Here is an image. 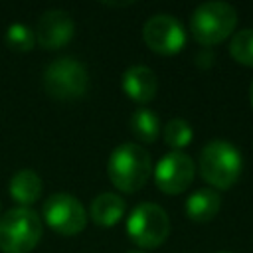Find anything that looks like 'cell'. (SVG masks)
Instances as JSON below:
<instances>
[{
	"label": "cell",
	"instance_id": "44dd1931",
	"mask_svg": "<svg viewBox=\"0 0 253 253\" xmlns=\"http://www.w3.org/2000/svg\"><path fill=\"white\" fill-rule=\"evenodd\" d=\"M219 253H227V251H219Z\"/></svg>",
	"mask_w": 253,
	"mask_h": 253
},
{
	"label": "cell",
	"instance_id": "9a60e30c",
	"mask_svg": "<svg viewBox=\"0 0 253 253\" xmlns=\"http://www.w3.org/2000/svg\"><path fill=\"white\" fill-rule=\"evenodd\" d=\"M130 130L132 134L136 136L138 142H144V144H152L158 134H160V121H158V115L146 107H140L136 109L132 115H130Z\"/></svg>",
	"mask_w": 253,
	"mask_h": 253
},
{
	"label": "cell",
	"instance_id": "7c38bea8",
	"mask_svg": "<svg viewBox=\"0 0 253 253\" xmlns=\"http://www.w3.org/2000/svg\"><path fill=\"white\" fill-rule=\"evenodd\" d=\"M125 210H126L125 200L119 194L103 192L91 202L89 215H91L93 223H97L99 227H113L123 219Z\"/></svg>",
	"mask_w": 253,
	"mask_h": 253
},
{
	"label": "cell",
	"instance_id": "d6986e66",
	"mask_svg": "<svg viewBox=\"0 0 253 253\" xmlns=\"http://www.w3.org/2000/svg\"><path fill=\"white\" fill-rule=\"evenodd\" d=\"M249 101H251V107H253V81H251V87H249Z\"/></svg>",
	"mask_w": 253,
	"mask_h": 253
},
{
	"label": "cell",
	"instance_id": "5bb4252c",
	"mask_svg": "<svg viewBox=\"0 0 253 253\" xmlns=\"http://www.w3.org/2000/svg\"><path fill=\"white\" fill-rule=\"evenodd\" d=\"M8 192L16 204H20L22 208H28L34 202H38V198L42 194V178L36 170L22 168L16 174H12V178L8 182Z\"/></svg>",
	"mask_w": 253,
	"mask_h": 253
},
{
	"label": "cell",
	"instance_id": "ffe728a7",
	"mask_svg": "<svg viewBox=\"0 0 253 253\" xmlns=\"http://www.w3.org/2000/svg\"><path fill=\"white\" fill-rule=\"evenodd\" d=\"M126 253H144V251H126Z\"/></svg>",
	"mask_w": 253,
	"mask_h": 253
},
{
	"label": "cell",
	"instance_id": "5b68a950",
	"mask_svg": "<svg viewBox=\"0 0 253 253\" xmlns=\"http://www.w3.org/2000/svg\"><path fill=\"white\" fill-rule=\"evenodd\" d=\"M89 89V73L75 57H59L43 71V91L55 101L81 99Z\"/></svg>",
	"mask_w": 253,
	"mask_h": 253
},
{
	"label": "cell",
	"instance_id": "7a4b0ae2",
	"mask_svg": "<svg viewBox=\"0 0 253 253\" xmlns=\"http://www.w3.org/2000/svg\"><path fill=\"white\" fill-rule=\"evenodd\" d=\"M198 168L202 178L217 190H229L241 176L243 158L237 146L227 140H210L198 160Z\"/></svg>",
	"mask_w": 253,
	"mask_h": 253
},
{
	"label": "cell",
	"instance_id": "e0dca14e",
	"mask_svg": "<svg viewBox=\"0 0 253 253\" xmlns=\"http://www.w3.org/2000/svg\"><path fill=\"white\" fill-rule=\"evenodd\" d=\"M192 138H194V130H192L188 121L172 119V121L166 123V126H164V142L170 148L182 152V148H186L192 142Z\"/></svg>",
	"mask_w": 253,
	"mask_h": 253
},
{
	"label": "cell",
	"instance_id": "52a82bcc",
	"mask_svg": "<svg viewBox=\"0 0 253 253\" xmlns=\"http://www.w3.org/2000/svg\"><path fill=\"white\" fill-rule=\"evenodd\" d=\"M42 217L59 235H77L87 225V211L83 204L65 192L51 194L43 202Z\"/></svg>",
	"mask_w": 253,
	"mask_h": 253
},
{
	"label": "cell",
	"instance_id": "8992f818",
	"mask_svg": "<svg viewBox=\"0 0 253 253\" xmlns=\"http://www.w3.org/2000/svg\"><path fill=\"white\" fill-rule=\"evenodd\" d=\"M126 233L132 243L142 249H154L162 245L170 233L168 213L152 202H140L128 213Z\"/></svg>",
	"mask_w": 253,
	"mask_h": 253
},
{
	"label": "cell",
	"instance_id": "4fadbf2b",
	"mask_svg": "<svg viewBox=\"0 0 253 253\" xmlns=\"http://www.w3.org/2000/svg\"><path fill=\"white\" fill-rule=\"evenodd\" d=\"M221 208V196L213 188H198L186 200V213L196 223H206L217 215Z\"/></svg>",
	"mask_w": 253,
	"mask_h": 253
},
{
	"label": "cell",
	"instance_id": "6da1fadb",
	"mask_svg": "<svg viewBox=\"0 0 253 253\" xmlns=\"http://www.w3.org/2000/svg\"><path fill=\"white\" fill-rule=\"evenodd\" d=\"M150 172H152L150 154L146 152V148L134 142L119 144L107 160V176L111 184L126 194L140 190L148 182Z\"/></svg>",
	"mask_w": 253,
	"mask_h": 253
},
{
	"label": "cell",
	"instance_id": "9c48e42d",
	"mask_svg": "<svg viewBox=\"0 0 253 253\" xmlns=\"http://www.w3.org/2000/svg\"><path fill=\"white\" fill-rule=\"evenodd\" d=\"M196 174V164L186 152L172 150L164 154L154 168V182L164 194L176 196L188 190Z\"/></svg>",
	"mask_w": 253,
	"mask_h": 253
},
{
	"label": "cell",
	"instance_id": "ba28073f",
	"mask_svg": "<svg viewBox=\"0 0 253 253\" xmlns=\"http://www.w3.org/2000/svg\"><path fill=\"white\" fill-rule=\"evenodd\" d=\"M144 43L158 55H174L186 45V30L172 14H154L142 28Z\"/></svg>",
	"mask_w": 253,
	"mask_h": 253
},
{
	"label": "cell",
	"instance_id": "8fae6325",
	"mask_svg": "<svg viewBox=\"0 0 253 253\" xmlns=\"http://www.w3.org/2000/svg\"><path fill=\"white\" fill-rule=\"evenodd\" d=\"M123 91L126 97L134 103H150L156 97L158 91V79L156 73L146 65H132L123 73Z\"/></svg>",
	"mask_w": 253,
	"mask_h": 253
},
{
	"label": "cell",
	"instance_id": "30bf717a",
	"mask_svg": "<svg viewBox=\"0 0 253 253\" xmlns=\"http://www.w3.org/2000/svg\"><path fill=\"white\" fill-rule=\"evenodd\" d=\"M34 32L36 42L43 49H61L73 40L75 24L71 14L65 10H47L40 16Z\"/></svg>",
	"mask_w": 253,
	"mask_h": 253
},
{
	"label": "cell",
	"instance_id": "2e32d148",
	"mask_svg": "<svg viewBox=\"0 0 253 253\" xmlns=\"http://www.w3.org/2000/svg\"><path fill=\"white\" fill-rule=\"evenodd\" d=\"M229 53L239 65L253 67V28H245L233 34L229 42Z\"/></svg>",
	"mask_w": 253,
	"mask_h": 253
},
{
	"label": "cell",
	"instance_id": "277c9868",
	"mask_svg": "<svg viewBox=\"0 0 253 253\" xmlns=\"http://www.w3.org/2000/svg\"><path fill=\"white\" fill-rule=\"evenodd\" d=\"M42 239V219L32 208H12L0 217V251L30 253Z\"/></svg>",
	"mask_w": 253,
	"mask_h": 253
},
{
	"label": "cell",
	"instance_id": "ac0fdd59",
	"mask_svg": "<svg viewBox=\"0 0 253 253\" xmlns=\"http://www.w3.org/2000/svg\"><path fill=\"white\" fill-rule=\"evenodd\" d=\"M4 42L14 51H30L36 45V32L22 22H14L6 28Z\"/></svg>",
	"mask_w": 253,
	"mask_h": 253
},
{
	"label": "cell",
	"instance_id": "3957f363",
	"mask_svg": "<svg viewBox=\"0 0 253 253\" xmlns=\"http://www.w3.org/2000/svg\"><path fill=\"white\" fill-rule=\"evenodd\" d=\"M237 26V10L219 0L204 2L192 12L190 20V30L194 40L204 45L211 47L221 42H225Z\"/></svg>",
	"mask_w": 253,
	"mask_h": 253
}]
</instances>
